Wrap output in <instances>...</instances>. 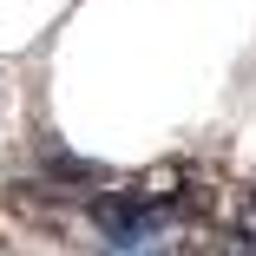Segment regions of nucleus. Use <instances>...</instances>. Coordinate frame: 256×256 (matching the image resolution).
<instances>
[{"instance_id": "obj_1", "label": "nucleus", "mask_w": 256, "mask_h": 256, "mask_svg": "<svg viewBox=\"0 0 256 256\" xmlns=\"http://www.w3.org/2000/svg\"><path fill=\"white\" fill-rule=\"evenodd\" d=\"M40 171L53 178L60 190H92V184H106V171H98L92 158H72L60 138H46V144H40Z\"/></svg>"}]
</instances>
